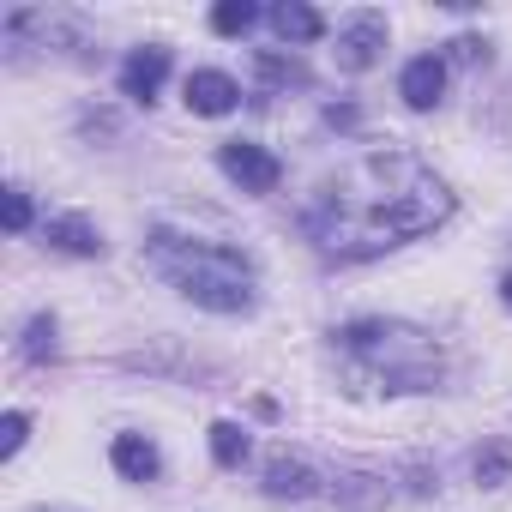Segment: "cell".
<instances>
[{"instance_id":"6da1fadb","label":"cell","mask_w":512,"mask_h":512,"mask_svg":"<svg viewBox=\"0 0 512 512\" xmlns=\"http://www.w3.org/2000/svg\"><path fill=\"white\" fill-rule=\"evenodd\" d=\"M452 217L446 181L416 151H368L320 181L302 229L332 260H374L386 247H404Z\"/></svg>"},{"instance_id":"7a4b0ae2","label":"cell","mask_w":512,"mask_h":512,"mask_svg":"<svg viewBox=\"0 0 512 512\" xmlns=\"http://www.w3.org/2000/svg\"><path fill=\"white\" fill-rule=\"evenodd\" d=\"M145 266L187 302L211 308V314H247L260 302V284H253V260L223 241H199L181 229H151L145 235Z\"/></svg>"},{"instance_id":"3957f363","label":"cell","mask_w":512,"mask_h":512,"mask_svg":"<svg viewBox=\"0 0 512 512\" xmlns=\"http://www.w3.org/2000/svg\"><path fill=\"white\" fill-rule=\"evenodd\" d=\"M338 362L356 392H434L440 386V344L404 320H350L332 332Z\"/></svg>"},{"instance_id":"277c9868","label":"cell","mask_w":512,"mask_h":512,"mask_svg":"<svg viewBox=\"0 0 512 512\" xmlns=\"http://www.w3.org/2000/svg\"><path fill=\"white\" fill-rule=\"evenodd\" d=\"M217 163H223L229 181H241V193H272L284 181V163L266 145H253V139H223L217 145Z\"/></svg>"},{"instance_id":"5b68a950","label":"cell","mask_w":512,"mask_h":512,"mask_svg":"<svg viewBox=\"0 0 512 512\" xmlns=\"http://www.w3.org/2000/svg\"><path fill=\"white\" fill-rule=\"evenodd\" d=\"M380 49H386V19L380 13H356V19H344L338 25V67L344 73H368L374 61H380Z\"/></svg>"},{"instance_id":"8992f818","label":"cell","mask_w":512,"mask_h":512,"mask_svg":"<svg viewBox=\"0 0 512 512\" xmlns=\"http://www.w3.org/2000/svg\"><path fill=\"white\" fill-rule=\"evenodd\" d=\"M163 79H169V49H133L127 61H121V97H133V103H151L157 91H163Z\"/></svg>"},{"instance_id":"52a82bcc","label":"cell","mask_w":512,"mask_h":512,"mask_svg":"<svg viewBox=\"0 0 512 512\" xmlns=\"http://www.w3.org/2000/svg\"><path fill=\"white\" fill-rule=\"evenodd\" d=\"M440 91H446V61H440V55H416V61L404 67V79H398V97H404L410 109H434Z\"/></svg>"},{"instance_id":"ba28073f","label":"cell","mask_w":512,"mask_h":512,"mask_svg":"<svg viewBox=\"0 0 512 512\" xmlns=\"http://www.w3.org/2000/svg\"><path fill=\"white\" fill-rule=\"evenodd\" d=\"M235 103H241V85H235L229 73H211V67H205V73L187 79V109H193V115H229Z\"/></svg>"},{"instance_id":"9c48e42d","label":"cell","mask_w":512,"mask_h":512,"mask_svg":"<svg viewBox=\"0 0 512 512\" xmlns=\"http://www.w3.org/2000/svg\"><path fill=\"white\" fill-rule=\"evenodd\" d=\"M43 241L61 247V253H79V260H97V253H103V235H97V223H85V217H49V223H43Z\"/></svg>"},{"instance_id":"30bf717a","label":"cell","mask_w":512,"mask_h":512,"mask_svg":"<svg viewBox=\"0 0 512 512\" xmlns=\"http://www.w3.org/2000/svg\"><path fill=\"white\" fill-rule=\"evenodd\" d=\"M109 458H115V470H121L127 482H151V476L163 470V458H157V446H151L145 434H115Z\"/></svg>"},{"instance_id":"8fae6325","label":"cell","mask_w":512,"mask_h":512,"mask_svg":"<svg viewBox=\"0 0 512 512\" xmlns=\"http://www.w3.org/2000/svg\"><path fill=\"white\" fill-rule=\"evenodd\" d=\"M314 488H320V482H314V470H308L302 458H284V452H278V458L266 464V494H278V500H308Z\"/></svg>"},{"instance_id":"7c38bea8","label":"cell","mask_w":512,"mask_h":512,"mask_svg":"<svg viewBox=\"0 0 512 512\" xmlns=\"http://www.w3.org/2000/svg\"><path fill=\"white\" fill-rule=\"evenodd\" d=\"M272 31L284 43H320L326 37V19L314 7H302V0H284V7H272Z\"/></svg>"},{"instance_id":"4fadbf2b","label":"cell","mask_w":512,"mask_h":512,"mask_svg":"<svg viewBox=\"0 0 512 512\" xmlns=\"http://www.w3.org/2000/svg\"><path fill=\"white\" fill-rule=\"evenodd\" d=\"M253 19H260V7H253V0H217V7H211V31H217V37H247Z\"/></svg>"},{"instance_id":"5bb4252c","label":"cell","mask_w":512,"mask_h":512,"mask_svg":"<svg viewBox=\"0 0 512 512\" xmlns=\"http://www.w3.org/2000/svg\"><path fill=\"white\" fill-rule=\"evenodd\" d=\"M61 344H55V314H31V326H25V338H19V356L25 362H49Z\"/></svg>"},{"instance_id":"9a60e30c","label":"cell","mask_w":512,"mask_h":512,"mask_svg":"<svg viewBox=\"0 0 512 512\" xmlns=\"http://www.w3.org/2000/svg\"><path fill=\"white\" fill-rule=\"evenodd\" d=\"M211 458H217L223 470H241V464H247V434H241L235 422H211Z\"/></svg>"},{"instance_id":"2e32d148","label":"cell","mask_w":512,"mask_h":512,"mask_svg":"<svg viewBox=\"0 0 512 512\" xmlns=\"http://www.w3.org/2000/svg\"><path fill=\"white\" fill-rule=\"evenodd\" d=\"M260 73H266V85H308V67L302 61H284V55H260Z\"/></svg>"},{"instance_id":"e0dca14e","label":"cell","mask_w":512,"mask_h":512,"mask_svg":"<svg viewBox=\"0 0 512 512\" xmlns=\"http://www.w3.org/2000/svg\"><path fill=\"white\" fill-rule=\"evenodd\" d=\"M25 434H31V416H25V410H13L7 422H0V458H13V452L25 446Z\"/></svg>"},{"instance_id":"ac0fdd59","label":"cell","mask_w":512,"mask_h":512,"mask_svg":"<svg viewBox=\"0 0 512 512\" xmlns=\"http://www.w3.org/2000/svg\"><path fill=\"white\" fill-rule=\"evenodd\" d=\"M7 229H13V235L31 229V193H25V187H7Z\"/></svg>"},{"instance_id":"d6986e66","label":"cell","mask_w":512,"mask_h":512,"mask_svg":"<svg viewBox=\"0 0 512 512\" xmlns=\"http://www.w3.org/2000/svg\"><path fill=\"white\" fill-rule=\"evenodd\" d=\"M506 464H512V458H506L500 446H488V452H476V476H482L488 488H500V482H506Z\"/></svg>"},{"instance_id":"ffe728a7","label":"cell","mask_w":512,"mask_h":512,"mask_svg":"<svg viewBox=\"0 0 512 512\" xmlns=\"http://www.w3.org/2000/svg\"><path fill=\"white\" fill-rule=\"evenodd\" d=\"M452 55H458V61H488V49H482L476 37H458V43H452Z\"/></svg>"},{"instance_id":"44dd1931","label":"cell","mask_w":512,"mask_h":512,"mask_svg":"<svg viewBox=\"0 0 512 512\" xmlns=\"http://www.w3.org/2000/svg\"><path fill=\"white\" fill-rule=\"evenodd\" d=\"M500 302L512 308V260H506V272H500Z\"/></svg>"}]
</instances>
